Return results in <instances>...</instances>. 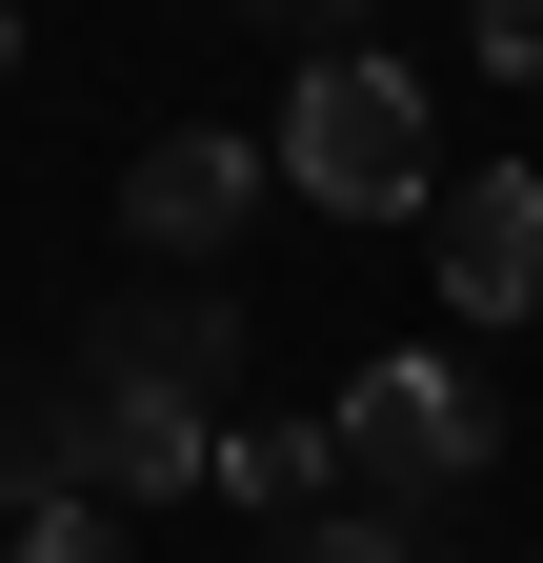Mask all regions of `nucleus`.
<instances>
[{"label": "nucleus", "instance_id": "nucleus-1", "mask_svg": "<svg viewBox=\"0 0 543 563\" xmlns=\"http://www.w3.org/2000/svg\"><path fill=\"white\" fill-rule=\"evenodd\" d=\"M322 222H402V201H443V141H423V81L402 60H302L282 141H262Z\"/></svg>", "mask_w": 543, "mask_h": 563}, {"label": "nucleus", "instance_id": "nucleus-2", "mask_svg": "<svg viewBox=\"0 0 543 563\" xmlns=\"http://www.w3.org/2000/svg\"><path fill=\"white\" fill-rule=\"evenodd\" d=\"M322 443H343V504H402V523H443L463 483H484V443H503V422H484V383H463V363L383 342V363H363L343 402H322Z\"/></svg>", "mask_w": 543, "mask_h": 563}, {"label": "nucleus", "instance_id": "nucleus-3", "mask_svg": "<svg viewBox=\"0 0 543 563\" xmlns=\"http://www.w3.org/2000/svg\"><path fill=\"white\" fill-rule=\"evenodd\" d=\"M60 483H121V504H201V483H222V422H201V383L81 363V402H60Z\"/></svg>", "mask_w": 543, "mask_h": 563}, {"label": "nucleus", "instance_id": "nucleus-4", "mask_svg": "<svg viewBox=\"0 0 543 563\" xmlns=\"http://www.w3.org/2000/svg\"><path fill=\"white\" fill-rule=\"evenodd\" d=\"M423 242H443V302L463 322H543V162H463L423 201Z\"/></svg>", "mask_w": 543, "mask_h": 563}, {"label": "nucleus", "instance_id": "nucleus-5", "mask_svg": "<svg viewBox=\"0 0 543 563\" xmlns=\"http://www.w3.org/2000/svg\"><path fill=\"white\" fill-rule=\"evenodd\" d=\"M242 181H262L242 141L181 121V141H142V181H121V242H142V262H222L242 242Z\"/></svg>", "mask_w": 543, "mask_h": 563}, {"label": "nucleus", "instance_id": "nucleus-6", "mask_svg": "<svg viewBox=\"0 0 543 563\" xmlns=\"http://www.w3.org/2000/svg\"><path fill=\"white\" fill-rule=\"evenodd\" d=\"M222 504H242V523L343 504V443H322V422H222Z\"/></svg>", "mask_w": 543, "mask_h": 563}, {"label": "nucleus", "instance_id": "nucleus-7", "mask_svg": "<svg viewBox=\"0 0 543 563\" xmlns=\"http://www.w3.org/2000/svg\"><path fill=\"white\" fill-rule=\"evenodd\" d=\"M222 342H242V322L201 302V282H162V302H121V322L81 342V363H142V383H222Z\"/></svg>", "mask_w": 543, "mask_h": 563}, {"label": "nucleus", "instance_id": "nucleus-8", "mask_svg": "<svg viewBox=\"0 0 543 563\" xmlns=\"http://www.w3.org/2000/svg\"><path fill=\"white\" fill-rule=\"evenodd\" d=\"M282 563H423V523H402V504H343V523H302Z\"/></svg>", "mask_w": 543, "mask_h": 563}, {"label": "nucleus", "instance_id": "nucleus-9", "mask_svg": "<svg viewBox=\"0 0 543 563\" xmlns=\"http://www.w3.org/2000/svg\"><path fill=\"white\" fill-rule=\"evenodd\" d=\"M21 563H121V543L81 523V483H41V504H21Z\"/></svg>", "mask_w": 543, "mask_h": 563}, {"label": "nucleus", "instance_id": "nucleus-10", "mask_svg": "<svg viewBox=\"0 0 543 563\" xmlns=\"http://www.w3.org/2000/svg\"><path fill=\"white\" fill-rule=\"evenodd\" d=\"M463 41H484L503 81H543V0H463Z\"/></svg>", "mask_w": 543, "mask_h": 563}, {"label": "nucleus", "instance_id": "nucleus-11", "mask_svg": "<svg viewBox=\"0 0 543 563\" xmlns=\"http://www.w3.org/2000/svg\"><path fill=\"white\" fill-rule=\"evenodd\" d=\"M0 81H21V0H0Z\"/></svg>", "mask_w": 543, "mask_h": 563}, {"label": "nucleus", "instance_id": "nucleus-12", "mask_svg": "<svg viewBox=\"0 0 543 563\" xmlns=\"http://www.w3.org/2000/svg\"><path fill=\"white\" fill-rule=\"evenodd\" d=\"M262 21H343V0H262Z\"/></svg>", "mask_w": 543, "mask_h": 563}]
</instances>
